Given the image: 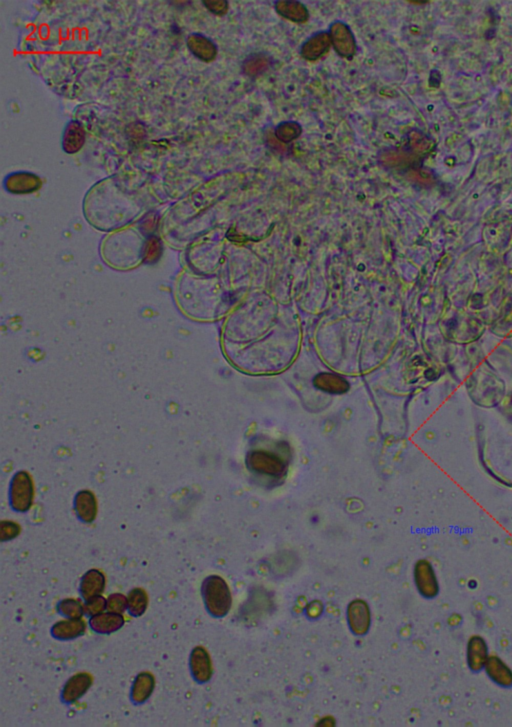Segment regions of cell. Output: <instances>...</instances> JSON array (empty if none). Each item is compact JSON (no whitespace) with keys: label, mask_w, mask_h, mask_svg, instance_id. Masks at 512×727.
Masks as SVG:
<instances>
[{"label":"cell","mask_w":512,"mask_h":727,"mask_svg":"<svg viewBox=\"0 0 512 727\" xmlns=\"http://www.w3.org/2000/svg\"><path fill=\"white\" fill-rule=\"evenodd\" d=\"M202 597L207 611L215 617H226L233 604L230 590L226 581L218 575L207 577L202 583Z\"/></svg>","instance_id":"cell-1"},{"label":"cell","mask_w":512,"mask_h":727,"mask_svg":"<svg viewBox=\"0 0 512 727\" xmlns=\"http://www.w3.org/2000/svg\"><path fill=\"white\" fill-rule=\"evenodd\" d=\"M246 463L251 472L270 478L282 476L286 470L284 459L270 450H251L247 456Z\"/></svg>","instance_id":"cell-2"},{"label":"cell","mask_w":512,"mask_h":727,"mask_svg":"<svg viewBox=\"0 0 512 727\" xmlns=\"http://www.w3.org/2000/svg\"><path fill=\"white\" fill-rule=\"evenodd\" d=\"M413 581L420 597L433 601L440 595V584L433 564L426 559H420L413 568Z\"/></svg>","instance_id":"cell-3"},{"label":"cell","mask_w":512,"mask_h":727,"mask_svg":"<svg viewBox=\"0 0 512 727\" xmlns=\"http://www.w3.org/2000/svg\"><path fill=\"white\" fill-rule=\"evenodd\" d=\"M10 505L17 512H24L32 505L33 485L28 472H20L13 477L10 487Z\"/></svg>","instance_id":"cell-4"},{"label":"cell","mask_w":512,"mask_h":727,"mask_svg":"<svg viewBox=\"0 0 512 727\" xmlns=\"http://www.w3.org/2000/svg\"><path fill=\"white\" fill-rule=\"evenodd\" d=\"M491 657L489 643L486 639L480 635H473L469 637L465 650V659L469 670L473 675H478L484 670L485 664Z\"/></svg>","instance_id":"cell-5"},{"label":"cell","mask_w":512,"mask_h":727,"mask_svg":"<svg viewBox=\"0 0 512 727\" xmlns=\"http://www.w3.org/2000/svg\"><path fill=\"white\" fill-rule=\"evenodd\" d=\"M483 672L498 688L512 689V669L498 655L489 657Z\"/></svg>","instance_id":"cell-6"},{"label":"cell","mask_w":512,"mask_h":727,"mask_svg":"<svg viewBox=\"0 0 512 727\" xmlns=\"http://www.w3.org/2000/svg\"><path fill=\"white\" fill-rule=\"evenodd\" d=\"M348 626L356 635L366 634L371 628V611L364 601H355L347 608Z\"/></svg>","instance_id":"cell-7"},{"label":"cell","mask_w":512,"mask_h":727,"mask_svg":"<svg viewBox=\"0 0 512 727\" xmlns=\"http://www.w3.org/2000/svg\"><path fill=\"white\" fill-rule=\"evenodd\" d=\"M92 677L86 672H80L73 675L64 684L61 698L66 704H75L83 697L92 686Z\"/></svg>","instance_id":"cell-8"},{"label":"cell","mask_w":512,"mask_h":727,"mask_svg":"<svg viewBox=\"0 0 512 727\" xmlns=\"http://www.w3.org/2000/svg\"><path fill=\"white\" fill-rule=\"evenodd\" d=\"M190 670L198 684H206L213 677V664L206 648L197 646L190 655Z\"/></svg>","instance_id":"cell-9"},{"label":"cell","mask_w":512,"mask_h":727,"mask_svg":"<svg viewBox=\"0 0 512 727\" xmlns=\"http://www.w3.org/2000/svg\"><path fill=\"white\" fill-rule=\"evenodd\" d=\"M124 617L119 613L102 612L99 614L91 617L89 619V626L95 632L100 634H110L119 630L124 626Z\"/></svg>","instance_id":"cell-10"},{"label":"cell","mask_w":512,"mask_h":727,"mask_svg":"<svg viewBox=\"0 0 512 727\" xmlns=\"http://www.w3.org/2000/svg\"><path fill=\"white\" fill-rule=\"evenodd\" d=\"M104 588H106V576L99 570H89L80 581V594L86 601L97 595H101Z\"/></svg>","instance_id":"cell-11"},{"label":"cell","mask_w":512,"mask_h":727,"mask_svg":"<svg viewBox=\"0 0 512 727\" xmlns=\"http://www.w3.org/2000/svg\"><path fill=\"white\" fill-rule=\"evenodd\" d=\"M86 136V130H84L83 126L79 122L72 120V122H69L68 126H66V131H64L63 142H62L64 151L69 153V155L79 153L82 146H84Z\"/></svg>","instance_id":"cell-12"},{"label":"cell","mask_w":512,"mask_h":727,"mask_svg":"<svg viewBox=\"0 0 512 727\" xmlns=\"http://www.w3.org/2000/svg\"><path fill=\"white\" fill-rule=\"evenodd\" d=\"M86 630V621L81 619H68L57 622L51 628V634L55 639L68 640L81 637Z\"/></svg>","instance_id":"cell-13"},{"label":"cell","mask_w":512,"mask_h":727,"mask_svg":"<svg viewBox=\"0 0 512 727\" xmlns=\"http://www.w3.org/2000/svg\"><path fill=\"white\" fill-rule=\"evenodd\" d=\"M75 512L80 521L86 523H92L97 514V499L95 495L88 490L80 492L75 498Z\"/></svg>","instance_id":"cell-14"},{"label":"cell","mask_w":512,"mask_h":727,"mask_svg":"<svg viewBox=\"0 0 512 727\" xmlns=\"http://www.w3.org/2000/svg\"><path fill=\"white\" fill-rule=\"evenodd\" d=\"M41 184L37 175L20 173L10 175L6 180L8 191L13 193H28L39 189Z\"/></svg>","instance_id":"cell-15"},{"label":"cell","mask_w":512,"mask_h":727,"mask_svg":"<svg viewBox=\"0 0 512 727\" xmlns=\"http://www.w3.org/2000/svg\"><path fill=\"white\" fill-rule=\"evenodd\" d=\"M186 43H188L189 50L200 60L211 61L217 57V50L215 44L206 37H202V35H190V37H188Z\"/></svg>","instance_id":"cell-16"},{"label":"cell","mask_w":512,"mask_h":727,"mask_svg":"<svg viewBox=\"0 0 512 727\" xmlns=\"http://www.w3.org/2000/svg\"><path fill=\"white\" fill-rule=\"evenodd\" d=\"M155 686V677L151 673H140L133 682L132 688H131V699L135 704H144L152 695Z\"/></svg>","instance_id":"cell-17"},{"label":"cell","mask_w":512,"mask_h":727,"mask_svg":"<svg viewBox=\"0 0 512 727\" xmlns=\"http://www.w3.org/2000/svg\"><path fill=\"white\" fill-rule=\"evenodd\" d=\"M148 606V597L146 590L142 588H133L128 593V610L129 614L132 617H141Z\"/></svg>","instance_id":"cell-18"},{"label":"cell","mask_w":512,"mask_h":727,"mask_svg":"<svg viewBox=\"0 0 512 727\" xmlns=\"http://www.w3.org/2000/svg\"><path fill=\"white\" fill-rule=\"evenodd\" d=\"M315 385L324 391L331 392V394H342L348 388L346 381L338 378V376H331V374H322L315 378Z\"/></svg>","instance_id":"cell-19"},{"label":"cell","mask_w":512,"mask_h":727,"mask_svg":"<svg viewBox=\"0 0 512 727\" xmlns=\"http://www.w3.org/2000/svg\"><path fill=\"white\" fill-rule=\"evenodd\" d=\"M329 42L326 35H320L309 40L302 49L304 57L309 59L319 57L328 48Z\"/></svg>","instance_id":"cell-20"},{"label":"cell","mask_w":512,"mask_h":727,"mask_svg":"<svg viewBox=\"0 0 512 727\" xmlns=\"http://www.w3.org/2000/svg\"><path fill=\"white\" fill-rule=\"evenodd\" d=\"M57 611L68 619H81L84 614V605L79 599H64L57 605Z\"/></svg>","instance_id":"cell-21"},{"label":"cell","mask_w":512,"mask_h":727,"mask_svg":"<svg viewBox=\"0 0 512 727\" xmlns=\"http://www.w3.org/2000/svg\"><path fill=\"white\" fill-rule=\"evenodd\" d=\"M335 37H333V41H335V48L338 51H342V46L344 43V55H353V50H355V42H353V37H351L349 30H345V28H342V26H339V28L335 31Z\"/></svg>","instance_id":"cell-22"},{"label":"cell","mask_w":512,"mask_h":727,"mask_svg":"<svg viewBox=\"0 0 512 727\" xmlns=\"http://www.w3.org/2000/svg\"><path fill=\"white\" fill-rule=\"evenodd\" d=\"M106 610H108V599H104L101 595H97V597L88 599L84 604V613L90 617L104 612Z\"/></svg>","instance_id":"cell-23"},{"label":"cell","mask_w":512,"mask_h":727,"mask_svg":"<svg viewBox=\"0 0 512 727\" xmlns=\"http://www.w3.org/2000/svg\"><path fill=\"white\" fill-rule=\"evenodd\" d=\"M128 610V597L121 593L109 595L108 599V610L110 612L122 614Z\"/></svg>","instance_id":"cell-24"},{"label":"cell","mask_w":512,"mask_h":727,"mask_svg":"<svg viewBox=\"0 0 512 727\" xmlns=\"http://www.w3.org/2000/svg\"><path fill=\"white\" fill-rule=\"evenodd\" d=\"M161 253V244L157 238H151L146 242L144 247V260L146 262L153 263L159 258Z\"/></svg>","instance_id":"cell-25"},{"label":"cell","mask_w":512,"mask_h":727,"mask_svg":"<svg viewBox=\"0 0 512 727\" xmlns=\"http://www.w3.org/2000/svg\"><path fill=\"white\" fill-rule=\"evenodd\" d=\"M19 534V526L10 521H3L0 525V539L2 541L14 539Z\"/></svg>","instance_id":"cell-26"},{"label":"cell","mask_w":512,"mask_h":727,"mask_svg":"<svg viewBox=\"0 0 512 727\" xmlns=\"http://www.w3.org/2000/svg\"><path fill=\"white\" fill-rule=\"evenodd\" d=\"M207 8L215 14H222L227 10L226 1H204Z\"/></svg>","instance_id":"cell-27"}]
</instances>
